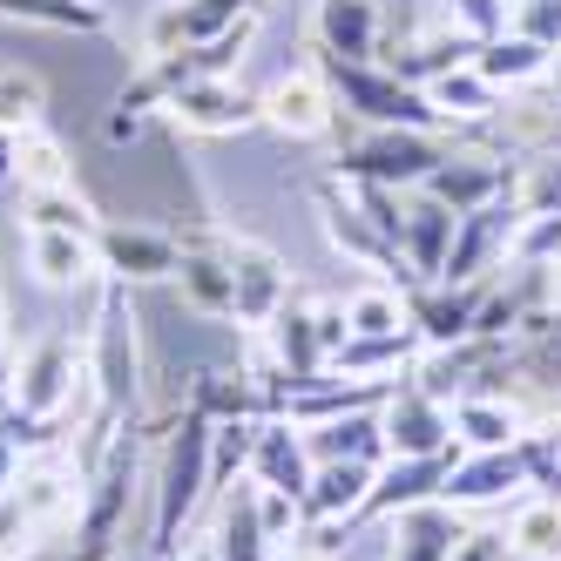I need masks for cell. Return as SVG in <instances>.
Instances as JSON below:
<instances>
[{
    "label": "cell",
    "instance_id": "obj_1",
    "mask_svg": "<svg viewBox=\"0 0 561 561\" xmlns=\"http://www.w3.org/2000/svg\"><path fill=\"white\" fill-rule=\"evenodd\" d=\"M89 379H95V433L82 473L102 460V447L123 433L142 407V352H136V311H129V285L102 277V305H95V332H89Z\"/></svg>",
    "mask_w": 561,
    "mask_h": 561
},
{
    "label": "cell",
    "instance_id": "obj_2",
    "mask_svg": "<svg viewBox=\"0 0 561 561\" xmlns=\"http://www.w3.org/2000/svg\"><path fill=\"white\" fill-rule=\"evenodd\" d=\"M210 447H217V420L210 413H183L163 439V454H156V520H149V548L156 554H183V528L190 514L204 507L210 494Z\"/></svg>",
    "mask_w": 561,
    "mask_h": 561
},
{
    "label": "cell",
    "instance_id": "obj_3",
    "mask_svg": "<svg viewBox=\"0 0 561 561\" xmlns=\"http://www.w3.org/2000/svg\"><path fill=\"white\" fill-rule=\"evenodd\" d=\"M318 55V48H311ZM318 75L332 82V102L339 115H352V123L366 129H447V115L433 108L426 89H413L407 75H392L386 61H339V55H318Z\"/></svg>",
    "mask_w": 561,
    "mask_h": 561
},
{
    "label": "cell",
    "instance_id": "obj_4",
    "mask_svg": "<svg viewBox=\"0 0 561 561\" xmlns=\"http://www.w3.org/2000/svg\"><path fill=\"white\" fill-rule=\"evenodd\" d=\"M439 163H447V142L433 129H366L332 156L339 183H386V190H420Z\"/></svg>",
    "mask_w": 561,
    "mask_h": 561
},
{
    "label": "cell",
    "instance_id": "obj_5",
    "mask_svg": "<svg viewBox=\"0 0 561 561\" xmlns=\"http://www.w3.org/2000/svg\"><path fill=\"white\" fill-rule=\"evenodd\" d=\"M75 345L68 339H42V345H27V358L14 366V379H0V392H8V433L21 439H42V426L68 407V392H75Z\"/></svg>",
    "mask_w": 561,
    "mask_h": 561
},
{
    "label": "cell",
    "instance_id": "obj_6",
    "mask_svg": "<svg viewBox=\"0 0 561 561\" xmlns=\"http://www.w3.org/2000/svg\"><path fill=\"white\" fill-rule=\"evenodd\" d=\"M204 244L230 264V285H237V325H271L277 305L291 298V271L271 244L257 237H237V230H204Z\"/></svg>",
    "mask_w": 561,
    "mask_h": 561
},
{
    "label": "cell",
    "instance_id": "obj_7",
    "mask_svg": "<svg viewBox=\"0 0 561 561\" xmlns=\"http://www.w3.org/2000/svg\"><path fill=\"white\" fill-rule=\"evenodd\" d=\"M318 217H325V237H332V251L339 257H352L358 271H379L386 285H399V291H413L420 277L407 271V257H399L386 237H379V224L358 210V196H352V183L339 190V176L332 183H318Z\"/></svg>",
    "mask_w": 561,
    "mask_h": 561
},
{
    "label": "cell",
    "instance_id": "obj_8",
    "mask_svg": "<svg viewBox=\"0 0 561 561\" xmlns=\"http://www.w3.org/2000/svg\"><path fill=\"white\" fill-rule=\"evenodd\" d=\"M379 426H386V460L460 454V447H454V413H447V399H433L420 379H392L386 407H379Z\"/></svg>",
    "mask_w": 561,
    "mask_h": 561
},
{
    "label": "cell",
    "instance_id": "obj_9",
    "mask_svg": "<svg viewBox=\"0 0 561 561\" xmlns=\"http://www.w3.org/2000/svg\"><path fill=\"white\" fill-rule=\"evenodd\" d=\"M514 339H460V345H426L420 358H413V373L407 379H420L433 399H467V392H480L494 373L507 379V366H514Z\"/></svg>",
    "mask_w": 561,
    "mask_h": 561
},
{
    "label": "cell",
    "instance_id": "obj_10",
    "mask_svg": "<svg viewBox=\"0 0 561 561\" xmlns=\"http://www.w3.org/2000/svg\"><path fill=\"white\" fill-rule=\"evenodd\" d=\"M257 108H264V129L291 136V142H325L339 129V102H332V82L318 75V61L277 75V82L257 95Z\"/></svg>",
    "mask_w": 561,
    "mask_h": 561
},
{
    "label": "cell",
    "instance_id": "obj_11",
    "mask_svg": "<svg viewBox=\"0 0 561 561\" xmlns=\"http://www.w3.org/2000/svg\"><path fill=\"white\" fill-rule=\"evenodd\" d=\"M514 224H520V204H514V190L507 196H494V204H480V210H467L460 217V230H454V251H447V285H473V277H494L501 264H507V244H514ZM433 277V285H439Z\"/></svg>",
    "mask_w": 561,
    "mask_h": 561
},
{
    "label": "cell",
    "instance_id": "obj_12",
    "mask_svg": "<svg viewBox=\"0 0 561 561\" xmlns=\"http://www.w3.org/2000/svg\"><path fill=\"white\" fill-rule=\"evenodd\" d=\"M257 21V0H163L156 21L142 27V55H176V48H204L217 34Z\"/></svg>",
    "mask_w": 561,
    "mask_h": 561
},
{
    "label": "cell",
    "instance_id": "obj_13",
    "mask_svg": "<svg viewBox=\"0 0 561 561\" xmlns=\"http://www.w3.org/2000/svg\"><path fill=\"white\" fill-rule=\"evenodd\" d=\"M95 257H102V277H115V285H149V277H176L183 237L142 230V224H102L95 230Z\"/></svg>",
    "mask_w": 561,
    "mask_h": 561
},
{
    "label": "cell",
    "instance_id": "obj_14",
    "mask_svg": "<svg viewBox=\"0 0 561 561\" xmlns=\"http://www.w3.org/2000/svg\"><path fill=\"white\" fill-rule=\"evenodd\" d=\"M494 291V277H473V285H413L407 291V318H413V332L420 345H460L480 332V305H488Z\"/></svg>",
    "mask_w": 561,
    "mask_h": 561
},
{
    "label": "cell",
    "instance_id": "obj_15",
    "mask_svg": "<svg viewBox=\"0 0 561 561\" xmlns=\"http://www.w3.org/2000/svg\"><path fill=\"white\" fill-rule=\"evenodd\" d=\"M163 115H170L176 129H190V136H244V129L264 123L257 95H244L230 75H204V82H190L183 95H170Z\"/></svg>",
    "mask_w": 561,
    "mask_h": 561
},
{
    "label": "cell",
    "instance_id": "obj_16",
    "mask_svg": "<svg viewBox=\"0 0 561 561\" xmlns=\"http://www.w3.org/2000/svg\"><path fill=\"white\" fill-rule=\"evenodd\" d=\"M528 488V447H480V454H460L454 473H447V488H439V501L447 507H494L507 494Z\"/></svg>",
    "mask_w": 561,
    "mask_h": 561
},
{
    "label": "cell",
    "instance_id": "obj_17",
    "mask_svg": "<svg viewBox=\"0 0 561 561\" xmlns=\"http://www.w3.org/2000/svg\"><path fill=\"white\" fill-rule=\"evenodd\" d=\"M311 473H318V460L305 447V426H291V420H257V439H251V480H257V488L291 494L305 507Z\"/></svg>",
    "mask_w": 561,
    "mask_h": 561
},
{
    "label": "cell",
    "instance_id": "obj_18",
    "mask_svg": "<svg viewBox=\"0 0 561 561\" xmlns=\"http://www.w3.org/2000/svg\"><path fill=\"white\" fill-rule=\"evenodd\" d=\"M454 460H460V454H426V460H386V467L373 473V494H366V507L352 514V528H358V520H386V514H407V507H420V501H439V488H447Z\"/></svg>",
    "mask_w": 561,
    "mask_h": 561
},
{
    "label": "cell",
    "instance_id": "obj_19",
    "mask_svg": "<svg viewBox=\"0 0 561 561\" xmlns=\"http://www.w3.org/2000/svg\"><path fill=\"white\" fill-rule=\"evenodd\" d=\"M311 48L339 61H379L386 55V14L379 0H318Z\"/></svg>",
    "mask_w": 561,
    "mask_h": 561
},
{
    "label": "cell",
    "instance_id": "obj_20",
    "mask_svg": "<svg viewBox=\"0 0 561 561\" xmlns=\"http://www.w3.org/2000/svg\"><path fill=\"white\" fill-rule=\"evenodd\" d=\"M420 190L439 196V204H454V210L467 217V210H480V204H494V196L514 190V163H501V156H480V149H447V163H439Z\"/></svg>",
    "mask_w": 561,
    "mask_h": 561
},
{
    "label": "cell",
    "instance_id": "obj_21",
    "mask_svg": "<svg viewBox=\"0 0 561 561\" xmlns=\"http://www.w3.org/2000/svg\"><path fill=\"white\" fill-rule=\"evenodd\" d=\"M454 230H460V210L439 204L426 190H407V237H399V251H407L413 277L433 285L439 271H447V251H454Z\"/></svg>",
    "mask_w": 561,
    "mask_h": 561
},
{
    "label": "cell",
    "instance_id": "obj_22",
    "mask_svg": "<svg viewBox=\"0 0 561 561\" xmlns=\"http://www.w3.org/2000/svg\"><path fill=\"white\" fill-rule=\"evenodd\" d=\"M210 554H217V561H277V541H271L264 507H257V480H237V488H224Z\"/></svg>",
    "mask_w": 561,
    "mask_h": 561
},
{
    "label": "cell",
    "instance_id": "obj_23",
    "mask_svg": "<svg viewBox=\"0 0 561 561\" xmlns=\"http://www.w3.org/2000/svg\"><path fill=\"white\" fill-rule=\"evenodd\" d=\"M27 271L42 277L48 291H75V285H89V277L102 271V257H95V237H75V230H42V224H27Z\"/></svg>",
    "mask_w": 561,
    "mask_h": 561
},
{
    "label": "cell",
    "instance_id": "obj_24",
    "mask_svg": "<svg viewBox=\"0 0 561 561\" xmlns=\"http://www.w3.org/2000/svg\"><path fill=\"white\" fill-rule=\"evenodd\" d=\"M460 507L447 501H420L407 514H392V561H454L460 548Z\"/></svg>",
    "mask_w": 561,
    "mask_h": 561
},
{
    "label": "cell",
    "instance_id": "obj_25",
    "mask_svg": "<svg viewBox=\"0 0 561 561\" xmlns=\"http://www.w3.org/2000/svg\"><path fill=\"white\" fill-rule=\"evenodd\" d=\"M373 473L379 467H366V460H318L311 494H305V520H345L352 528V514L373 494Z\"/></svg>",
    "mask_w": 561,
    "mask_h": 561
},
{
    "label": "cell",
    "instance_id": "obj_26",
    "mask_svg": "<svg viewBox=\"0 0 561 561\" xmlns=\"http://www.w3.org/2000/svg\"><path fill=\"white\" fill-rule=\"evenodd\" d=\"M305 447L311 460H366V467H386V426H379V407L366 413H339L325 426H305Z\"/></svg>",
    "mask_w": 561,
    "mask_h": 561
},
{
    "label": "cell",
    "instance_id": "obj_27",
    "mask_svg": "<svg viewBox=\"0 0 561 561\" xmlns=\"http://www.w3.org/2000/svg\"><path fill=\"white\" fill-rule=\"evenodd\" d=\"M176 285L196 311H210V318H237V285H230V264L204 244V230H190L183 237V264H176Z\"/></svg>",
    "mask_w": 561,
    "mask_h": 561
},
{
    "label": "cell",
    "instance_id": "obj_28",
    "mask_svg": "<svg viewBox=\"0 0 561 561\" xmlns=\"http://www.w3.org/2000/svg\"><path fill=\"white\" fill-rule=\"evenodd\" d=\"M473 68L488 75L494 89H520V82H548V68H554V55H548L541 42H528V34H514V27H501L494 42H480V48H473Z\"/></svg>",
    "mask_w": 561,
    "mask_h": 561
},
{
    "label": "cell",
    "instance_id": "obj_29",
    "mask_svg": "<svg viewBox=\"0 0 561 561\" xmlns=\"http://www.w3.org/2000/svg\"><path fill=\"white\" fill-rule=\"evenodd\" d=\"M433 108L447 115V129H473V123H494V108H501V89L480 75L473 61L454 68V75H439V82H426Z\"/></svg>",
    "mask_w": 561,
    "mask_h": 561
},
{
    "label": "cell",
    "instance_id": "obj_30",
    "mask_svg": "<svg viewBox=\"0 0 561 561\" xmlns=\"http://www.w3.org/2000/svg\"><path fill=\"white\" fill-rule=\"evenodd\" d=\"M520 439V413L507 399H488V392H467L454 399V447L460 454H480V447H514Z\"/></svg>",
    "mask_w": 561,
    "mask_h": 561
},
{
    "label": "cell",
    "instance_id": "obj_31",
    "mask_svg": "<svg viewBox=\"0 0 561 561\" xmlns=\"http://www.w3.org/2000/svg\"><path fill=\"white\" fill-rule=\"evenodd\" d=\"M14 183H21L27 196H42V190H75V163H68L61 136L21 129V136H14Z\"/></svg>",
    "mask_w": 561,
    "mask_h": 561
},
{
    "label": "cell",
    "instance_id": "obj_32",
    "mask_svg": "<svg viewBox=\"0 0 561 561\" xmlns=\"http://www.w3.org/2000/svg\"><path fill=\"white\" fill-rule=\"evenodd\" d=\"M0 14L27 27H61V34H108L102 0H0Z\"/></svg>",
    "mask_w": 561,
    "mask_h": 561
},
{
    "label": "cell",
    "instance_id": "obj_33",
    "mask_svg": "<svg viewBox=\"0 0 561 561\" xmlns=\"http://www.w3.org/2000/svg\"><path fill=\"white\" fill-rule=\"evenodd\" d=\"M407 325H413V318H407V291H399V285H366V291L345 298V332H358V339L407 332Z\"/></svg>",
    "mask_w": 561,
    "mask_h": 561
},
{
    "label": "cell",
    "instance_id": "obj_34",
    "mask_svg": "<svg viewBox=\"0 0 561 561\" xmlns=\"http://www.w3.org/2000/svg\"><path fill=\"white\" fill-rule=\"evenodd\" d=\"M507 548L520 561H561V501H528L514 514V528H507Z\"/></svg>",
    "mask_w": 561,
    "mask_h": 561
},
{
    "label": "cell",
    "instance_id": "obj_35",
    "mask_svg": "<svg viewBox=\"0 0 561 561\" xmlns=\"http://www.w3.org/2000/svg\"><path fill=\"white\" fill-rule=\"evenodd\" d=\"M514 204L520 217H561V149L514 163Z\"/></svg>",
    "mask_w": 561,
    "mask_h": 561
},
{
    "label": "cell",
    "instance_id": "obj_36",
    "mask_svg": "<svg viewBox=\"0 0 561 561\" xmlns=\"http://www.w3.org/2000/svg\"><path fill=\"white\" fill-rule=\"evenodd\" d=\"M42 108H48L42 75H27V68H0V129H8V136L42 129Z\"/></svg>",
    "mask_w": 561,
    "mask_h": 561
},
{
    "label": "cell",
    "instance_id": "obj_37",
    "mask_svg": "<svg viewBox=\"0 0 561 561\" xmlns=\"http://www.w3.org/2000/svg\"><path fill=\"white\" fill-rule=\"evenodd\" d=\"M190 407L210 413L217 426H230V420H264V386H251V379H204Z\"/></svg>",
    "mask_w": 561,
    "mask_h": 561
},
{
    "label": "cell",
    "instance_id": "obj_38",
    "mask_svg": "<svg viewBox=\"0 0 561 561\" xmlns=\"http://www.w3.org/2000/svg\"><path fill=\"white\" fill-rule=\"evenodd\" d=\"M27 224H42V230H75V237H95V230H102V217H95L75 190H42V196H27Z\"/></svg>",
    "mask_w": 561,
    "mask_h": 561
},
{
    "label": "cell",
    "instance_id": "obj_39",
    "mask_svg": "<svg viewBox=\"0 0 561 561\" xmlns=\"http://www.w3.org/2000/svg\"><path fill=\"white\" fill-rule=\"evenodd\" d=\"M507 264H561V217H520Z\"/></svg>",
    "mask_w": 561,
    "mask_h": 561
},
{
    "label": "cell",
    "instance_id": "obj_40",
    "mask_svg": "<svg viewBox=\"0 0 561 561\" xmlns=\"http://www.w3.org/2000/svg\"><path fill=\"white\" fill-rule=\"evenodd\" d=\"M439 8H447V27L473 34V42H494L507 27V0H439Z\"/></svg>",
    "mask_w": 561,
    "mask_h": 561
},
{
    "label": "cell",
    "instance_id": "obj_41",
    "mask_svg": "<svg viewBox=\"0 0 561 561\" xmlns=\"http://www.w3.org/2000/svg\"><path fill=\"white\" fill-rule=\"evenodd\" d=\"M514 34H528V42H541L548 55H561V0H514Z\"/></svg>",
    "mask_w": 561,
    "mask_h": 561
},
{
    "label": "cell",
    "instance_id": "obj_42",
    "mask_svg": "<svg viewBox=\"0 0 561 561\" xmlns=\"http://www.w3.org/2000/svg\"><path fill=\"white\" fill-rule=\"evenodd\" d=\"M454 561H507V535H460Z\"/></svg>",
    "mask_w": 561,
    "mask_h": 561
},
{
    "label": "cell",
    "instance_id": "obj_43",
    "mask_svg": "<svg viewBox=\"0 0 561 561\" xmlns=\"http://www.w3.org/2000/svg\"><path fill=\"white\" fill-rule=\"evenodd\" d=\"M277 561H332V554H325V548H311V541H291L285 554H277Z\"/></svg>",
    "mask_w": 561,
    "mask_h": 561
},
{
    "label": "cell",
    "instance_id": "obj_44",
    "mask_svg": "<svg viewBox=\"0 0 561 561\" xmlns=\"http://www.w3.org/2000/svg\"><path fill=\"white\" fill-rule=\"evenodd\" d=\"M548 95L561 102V55H554V68H548Z\"/></svg>",
    "mask_w": 561,
    "mask_h": 561
},
{
    "label": "cell",
    "instance_id": "obj_45",
    "mask_svg": "<svg viewBox=\"0 0 561 561\" xmlns=\"http://www.w3.org/2000/svg\"><path fill=\"white\" fill-rule=\"evenodd\" d=\"M183 561H217V554H210V548H190V554H183Z\"/></svg>",
    "mask_w": 561,
    "mask_h": 561
},
{
    "label": "cell",
    "instance_id": "obj_46",
    "mask_svg": "<svg viewBox=\"0 0 561 561\" xmlns=\"http://www.w3.org/2000/svg\"><path fill=\"white\" fill-rule=\"evenodd\" d=\"M0 339H8V325H0Z\"/></svg>",
    "mask_w": 561,
    "mask_h": 561
}]
</instances>
